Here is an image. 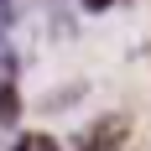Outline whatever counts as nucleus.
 <instances>
[{
  "label": "nucleus",
  "instance_id": "nucleus-3",
  "mask_svg": "<svg viewBox=\"0 0 151 151\" xmlns=\"http://www.w3.org/2000/svg\"><path fill=\"white\" fill-rule=\"evenodd\" d=\"M16 151H58V141H52V136H21Z\"/></svg>",
  "mask_w": 151,
  "mask_h": 151
},
{
  "label": "nucleus",
  "instance_id": "nucleus-1",
  "mask_svg": "<svg viewBox=\"0 0 151 151\" xmlns=\"http://www.w3.org/2000/svg\"><path fill=\"white\" fill-rule=\"evenodd\" d=\"M73 151H125V120L120 115H104L99 125H89L73 141Z\"/></svg>",
  "mask_w": 151,
  "mask_h": 151
},
{
  "label": "nucleus",
  "instance_id": "nucleus-2",
  "mask_svg": "<svg viewBox=\"0 0 151 151\" xmlns=\"http://www.w3.org/2000/svg\"><path fill=\"white\" fill-rule=\"evenodd\" d=\"M16 115H21V99H16V52L0 37V120H16Z\"/></svg>",
  "mask_w": 151,
  "mask_h": 151
}]
</instances>
